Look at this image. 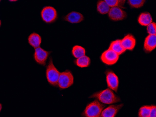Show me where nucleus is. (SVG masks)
I'll list each match as a JSON object with an SVG mask.
<instances>
[{"label": "nucleus", "instance_id": "nucleus-13", "mask_svg": "<svg viewBox=\"0 0 156 117\" xmlns=\"http://www.w3.org/2000/svg\"><path fill=\"white\" fill-rule=\"evenodd\" d=\"M83 18V16L81 14L76 12L69 13L66 17V21L71 23H80L82 21Z\"/></svg>", "mask_w": 156, "mask_h": 117}, {"label": "nucleus", "instance_id": "nucleus-21", "mask_svg": "<svg viewBox=\"0 0 156 117\" xmlns=\"http://www.w3.org/2000/svg\"><path fill=\"white\" fill-rule=\"evenodd\" d=\"M106 2L110 7H119L123 5L125 2V0H105Z\"/></svg>", "mask_w": 156, "mask_h": 117}, {"label": "nucleus", "instance_id": "nucleus-18", "mask_svg": "<svg viewBox=\"0 0 156 117\" xmlns=\"http://www.w3.org/2000/svg\"><path fill=\"white\" fill-rule=\"evenodd\" d=\"M90 62V58L86 55L77 58L76 61L77 66L81 68L87 67L89 65Z\"/></svg>", "mask_w": 156, "mask_h": 117}, {"label": "nucleus", "instance_id": "nucleus-9", "mask_svg": "<svg viewBox=\"0 0 156 117\" xmlns=\"http://www.w3.org/2000/svg\"><path fill=\"white\" fill-rule=\"evenodd\" d=\"M48 55V53L47 51L39 47L35 48L34 58L38 63L44 65Z\"/></svg>", "mask_w": 156, "mask_h": 117}, {"label": "nucleus", "instance_id": "nucleus-4", "mask_svg": "<svg viewBox=\"0 0 156 117\" xmlns=\"http://www.w3.org/2000/svg\"><path fill=\"white\" fill-rule=\"evenodd\" d=\"M73 77L72 73L66 71L60 73L58 80V86L60 88L64 89L71 86L73 83Z\"/></svg>", "mask_w": 156, "mask_h": 117}, {"label": "nucleus", "instance_id": "nucleus-17", "mask_svg": "<svg viewBox=\"0 0 156 117\" xmlns=\"http://www.w3.org/2000/svg\"><path fill=\"white\" fill-rule=\"evenodd\" d=\"M110 7L105 0H100L98 2L97 9L98 12L102 14H106L108 12Z\"/></svg>", "mask_w": 156, "mask_h": 117}, {"label": "nucleus", "instance_id": "nucleus-20", "mask_svg": "<svg viewBox=\"0 0 156 117\" xmlns=\"http://www.w3.org/2000/svg\"><path fill=\"white\" fill-rule=\"evenodd\" d=\"M151 109V106L145 105L141 107L138 112L139 117H149Z\"/></svg>", "mask_w": 156, "mask_h": 117}, {"label": "nucleus", "instance_id": "nucleus-6", "mask_svg": "<svg viewBox=\"0 0 156 117\" xmlns=\"http://www.w3.org/2000/svg\"><path fill=\"white\" fill-rule=\"evenodd\" d=\"M41 16L44 21L47 23H51L55 20L57 16V12L53 7L46 6L42 9Z\"/></svg>", "mask_w": 156, "mask_h": 117}, {"label": "nucleus", "instance_id": "nucleus-16", "mask_svg": "<svg viewBox=\"0 0 156 117\" xmlns=\"http://www.w3.org/2000/svg\"><path fill=\"white\" fill-rule=\"evenodd\" d=\"M121 41V40H117L112 41L109 48V49L112 50L119 55L122 54L126 50L122 46Z\"/></svg>", "mask_w": 156, "mask_h": 117}, {"label": "nucleus", "instance_id": "nucleus-7", "mask_svg": "<svg viewBox=\"0 0 156 117\" xmlns=\"http://www.w3.org/2000/svg\"><path fill=\"white\" fill-rule=\"evenodd\" d=\"M108 13L109 18L115 21L122 20L126 16V12L119 7L110 8Z\"/></svg>", "mask_w": 156, "mask_h": 117}, {"label": "nucleus", "instance_id": "nucleus-11", "mask_svg": "<svg viewBox=\"0 0 156 117\" xmlns=\"http://www.w3.org/2000/svg\"><path fill=\"white\" fill-rule=\"evenodd\" d=\"M156 46V35L149 34L146 38L144 44L145 51L149 52L154 49Z\"/></svg>", "mask_w": 156, "mask_h": 117}, {"label": "nucleus", "instance_id": "nucleus-26", "mask_svg": "<svg viewBox=\"0 0 156 117\" xmlns=\"http://www.w3.org/2000/svg\"><path fill=\"white\" fill-rule=\"evenodd\" d=\"M1 21H0V25H1Z\"/></svg>", "mask_w": 156, "mask_h": 117}, {"label": "nucleus", "instance_id": "nucleus-1", "mask_svg": "<svg viewBox=\"0 0 156 117\" xmlns=\"http://www.w3.org/2000/svg\"><path fill=\"white\" fill-rule=\"evenodd\" d=\"M91 97L97 99L103 103L108 104L117 103L120 100L119 98L108 88L95 93Z\"/></svg>", "mask_w": 156, "mask_h": 117}, {"label": "nucleus", "instance_id": "nucleus-8", "mask_svg": "<svg viewBox=\"0 0 156 117\" xmlns=\"http://www.w3.org/2000/svg\"><path fill=\"white\" fill-rule=\"evenodd\" d=\"M106 79L108 87L115 91L117 92L119 85L117 76L113 72L108 71L106 73Z\"/></svg>", "mask_w": 156, "mask_h": 117}, {"label": "nucleus", "instance_id": "nucleus-5", "mask_svg": "<svg viewBox=\"0 0 156 117\" xmlns=\"http://www.w3.org/2000/svg\"><path fill=\"white\" fill-rule=\"evenodd\" d=\"M119 57V55L117 53L108 48L102 53L101 59L105 63L111 65L115 63L118 61Z\"/></svg>", "mask_w": 156, "mask_h": 117}, {"label": "nucleus", "instance_id": "nucleus-24", "mask_svg": "<svg viewBox=\"0 0 156 117\" xmlns=\"http://www.w3.org/2000/svg\"><path fill=\"white\" fill-rule=\"evenodd\" d=\"M156 106L151 105V112L149 117H156Z\"/></svg>", "mask_w": 156, "mask_h": 117}, {"label": "nucleus", "instance_id": "nucleus-3", "mask_svg": "<svg viewBox=\"0 0 156 117\" xmlns=\"http://www.w3.org/2000/svg\"><path fill=\"white\" fill-rule=\"evenodd\" d=\"M60 73L54 66L52 60H50L46 70V76L48 83L52 85L56 86Z\"/></svg>", "mask_w": 156, "mask_h": 117}, {"label": "nucleus", "instance_id": "nucleus-10", "mask_svg": "<svg viewBox=\"0 0 156 117\" xmlns=\"http://www.w3.org/2000/svg\"><path fill=\"white\" fill-rule=\"evenodd\" d=\"M123 104L111 105L103 110L101 117H115L117 112L122 107Z\"/></svg>", "mask_w": 156, "mask_h": 117}, {"label": "nucleus", "instance_id": "nucleus-2", "mask_svg": "<svg viewBox=\"0 0 156 117\" xmlns=\"http://www.w3.org/2000/svg\"><path fill=\"white\" fill-rule=\"evenodd\" d=\"M104 107L98 101H94L86 107L84 112V115L86 117H101Z\"/></svg>", "mask_w": 156, "mask_h": 117}, {"label": "nucleus", "instance_id": "nucleus-12", "mask_svg": "<svg viewBox=\"0 0 156 117\" xmlns=\"http://www.w3.org/2000/svg\"><path fill=\"white\" fill-rule=\"evenodd\" d=\"M121 44L126 50H131L134 47L136 40L134 37L131 34L126 36L121 41Z\"/></svg>", "mask_w": 156, "mask_h": 117}, {"label": "nucleus", "instance_id": "nucleus-25", "mask_svg": "<svg viewBox=\"0 0 156 117\" xmlns=\"http://www.w3.org/2000/svg\"><path fill=\"white\" fill-rule=\"evenodd\" d=\"M2 108V105L0 103V112L1 111Z\"/></svg>", "mask_w": 156, "mask_h": 117}, {"label": "nucleus", "instance_id": "nucleus-14", "mask_svg": "<svg viewBox=\"0 0 156 117\" xmlns=\"http://www.w3.org/2000/svg\"><path fill=\"white\" fill-rule=\"evenodd\" d=\"M138 21L141 25L146 26L152 22V19L149 13L144 12L140 15L138 18Z\"/></svg>", "mask_w": 156, "mask_h": 117}, {"label": "nucleus", "instance_id": "nucleus-15", "mask_svg": "<svg viewBox=\"0 0 156 117\" xmlns=\"http://www.w3.org/2000/svg\"><path fill=\"white\" fill-rule=\"evenodd\" d=\"M28 41L31 46L36 48L40 47L41 42V38L38 34L33 33L29 36Z\"/></svg>", "mask_w": 156, "mask_h": 117}, {"label": "nucleus", "instance_id": "nucleus-19", "mask_svg": "<svg viewBox=\"0 0 156 117\" xmlns=\"http://www.w3.org/2000/svg\"><path fill=\"white\" fill-rule=\"evenodd\" d=\"M72 53L75 57L78 58L85 55V51L84 48L82 46L75 45L73 48Z\"/></svg>", "mask_w": 156, "mask_h": 117}, {"label": "nucleus", "instance_id": "nucleus-23", "mask_svg": "<svg viewBox=\"0 0 156 117\" xmlns=\"http://www.w3.org/2000/svg\"><path fill=\"white\" fill-rule=\"evenodd\" d=\"M147 30L149 34L156 35V23L154 22H152L147 27Z\"/></svg>", "mask_w": 156, "mask_h": 117}, {"label": "nucleus", "instance_id": "nucleus-22", "mask_svg": "<svg viewBox=\"0 0 156 117\" xmlns=\"http://www.w3.org/2000/svg\"><path fill=\"white\" fill-rule=\"evenodd\" d=\"M145 2V0H128V3L132 7L138 8L142 7Z\"/></svg>", "mask_w": 156, "mask_h": 117}]
</instances>
